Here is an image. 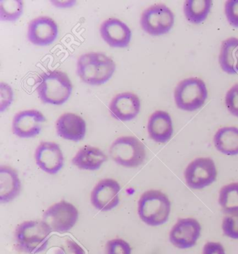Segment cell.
<instances>
[{
    "mask_svg": "<svg viewBox=\"0 0 238 254\" xmlns=\"http://www.w3.org/2000/svg\"><path fill=\"white\" fill-rule=\"evenodd\" d=\"M34 157L37 166L49 174H57L64 166V156L56 142H41Z\"/></svg>",
    "mask_w": 238,
    "mask_h": 254,
    "instance_id": "14",
    "label": "cell"
},
{
    "mask_svg": "<svg viewBox=\"0 0 238 254\" xmlns=\"http://www.w3.org/2000/svg\"><path fill=\"white\" fill-rule=\"evenodd\" d=\"M222 230L226 236L231 239L238 240V213L224 217Z\"/></svg>",
    "mask_w": 238,
    "mask_h": 254,
    "instance_id": "26",
    "label": "cell"
},
{
    "mask_svg": "<svg viewBox=\"0 0 238 254\" xmlns=\"http://www.w3.org/2000/svg\"><path fill=\"white\" fill-rule=\"evenodd\" d=\"M225 104L229 113L238 118V84L234 85L228 91L226 94Z\"/></svg>",
    "mask_w": 238,
    "mask_h": 254,
    "instance_id": "28",
    "label": "cell"
},
{
    "mask_svg": "<svg viewBox=\"0 0 238 254\" xmlns=\"http://www.w3.org/2000/svg\"><path fill=\"white\" fill-rule=\"evenodd\" d=\"M56 131L58 135L65 140L80 141L86 133V123L81 117L74 113H64L58 118Z\"/></svg>",
    "mask_w": 238,
    "mask_h": 254,
    "instance_id": "17",
    "label": "cell"
},
{
    "mask_svg": "<svg viewBox=\"0 0 238 254\" xmlns=\"http://www.w3.org/2000/svg\"><path fill=\"white\" fill-rule=\"evenodd\" d=\"M217 171L211 158H197L191 161L184 171L187 186L193 190H202L217 180Z\"/></svg>",
    "mask_w": 238,
    "mask_h": 254,
    "instance_id": "9",
    "label": "cell"
},
{
    "mask_svg": "<svg viewBox=\"0 0 238 254\" xmlns=\"http://www.w3.org/2000/svg\"><path fill=\"white\" fill-rule=\"evenodd\" d=\"M148 131L154 141L159 143L169 141L174 133V126L170 115L162 111L152 113L148 120Z\"/></svg>",
    "mask_w": 238,
    "mask_h": 254,
    "instance_id": "18",
    "label": "cell"
},
{
    "mask_svg": "<svg viewBox=\"0 0 238 254\" xmlns=\"http://www.w3.org/2000/svg\"><path fill=\"white\" fill-rule=\"evenodd\" d=\"M100 34L106 44L115 49H124L131 40L129 26L117 18H109L103 22Z\"/></svg>",
    "mask_w": 238,
    "mask_h": 254,
    "instance_id": "15",
    "label": "cell"
},
{
    "mask_svg": "<svg viewBox=\"0 0 238 254\" xmlns=\"http://www.w3.org/2000/svg\"><path fill=\"white\" fill-rule=\"evenodd\" d=\"M51 232L43 221H25L15 230L17 246L25 253H40L47 247Z\"/></svg>",
    "mask_w": 238,
    "mask_h": 254,
    "instance_id": "4",
    "label": "cell"
},
{
    "mask_svg": "<svg viewBox=\"0 0 238 254\" xmlns=\"http://www.w3.org/2000/svg\"><path fill=\"white\" fill-rule=\"evenodd\" d=\"M140 111V101L136 94L123 92L116 95L109 106L111 116L121 122L131 121Z\"/></svg>",
    "mask_w": 238,
    "mask_h": 254,
    "instance_id": "16",
    "label": "cell"
},
{
    "mask_svg": "<svg viewBox=\"0 0 238 254\" xmlns=\"http://www.w3.org/2000/svg\"><path fill=\"white\" fill-rule=\"evenodd\" d=\"M219 64L229 75L238 73V39L229 38L222 42L219 55Z\"/></svg>",
    "mask_w": 238,
    "mask_h": 254,
    "instance_id": "22",
    "label": "cell"
},
{
    "mask_svg": "<svg viewBox=\"0 0 238 254\" xmlns=\"http://www.w3.org/2000/svg\"><path fill=\"white\" fill-rule=\"evenodd\" d=\"M116 69L114 60L102 53H85L78 58L77 74L90 85H101L112 78Z\"/></svg>",
    "mask_w": 238,
    "mask_h": 254,
    "instance_id": "1",
    "label": "cell"
},
{
    "mask_svg": "<svg viewBox=\"0 0 238 254\" xmlns=\"http://www.w3.org/2000/svg\"><path fill=\"white\" fill-rule=\"evenodd\" d=\"M225 14L231 26L238 28V0H229L226 2Z\"/></svg>",
    "mask_w": 238,
    "mask_h": 254,
    "instance_id": "30",
    "label": "cell"
},
{
    "mask_svg": "<svg viewBox=\"0 0 238 254\" xmlns=\"http://www.w3.org/2000/svg\"><path fill=\"white\" fill-rule=\"evenodd\" d=\"M0 111L2 113L12 104L13 101V92L9 85L1 82L0 83Z\"/></svg>",
    "mask_w": 238,
    "mask_h": 254,
    "instance_id": "29",
    "label": "cell"
},
{
    "mask_svg": "<svg viewBox=\"0 0 238 254\" xmlns=\"http://www.w3.org/2000/svg\"><path fill=\"white\" fill-rule=\"evenodd\" d=\"M105 254H131V249L124 240L114 239L106 244Z\"/></svg>",
    "mask_w": 238,
    "mask_h": 254,
    "instance_id": "27",
    "label": "cell"
},
{
    "mask_svg": "<svg viewBox=\"0 0 238 254\" xmlns=\"http://www.w3.org/2000/svg\"><path fill=\"white\" fill-rule=\"evenodd\" d=\"M109 154L115 162L128 168L138 167L146 157L145 146L134 136L116 139L110 147Z\"/></svg>",
    "mask_w": 238,
    "mask_h": 254,
    "instance_id": "6",
    "label": "cell"
},
{
    "mask_svg": "<svg viewBox=\"0 0 238 254\" xmlns=\"http://www.w3.org/2000/svg\"><path fill=\"white\" fill-rule=\"evenodd\" d=\"M219 203L225 213H238V183L228 184L221 189Z\"/></svg>",
    "mask_w": 238,
    "mask_h": 254,
    "instance_id": "24",
    "label": "cell"
},
{
    "mask_svg": "<svg viewBox=\"0 0 238 254\" xmlns=\"http://www.w3.org/2000/svg\"><path fill=\"white\" fill-rule=\"evenodd\" d=\"M58 37L57 23L51 18L41 16L30 22L27 29V38L31 44L47 46L53 44Z\"/></svg>",
    "mask_w": 238,
    "mask_h": 254,
    "instance_id": "13",
    "label": "cell"
},
{
    "mask_svg": "<svg viewBox=\"0 0 238 254\" xmlns=\"http://www.w3.org/2000/svg\"><path fill=\"white\" fill-rule=\"evenodd\" d=\"M23 12V1L21 0L0 1V18L2 21H15L21 16Z\"/></svg>",
    "mask_w": 238,
    "mask_h": 254,
    "instance_id": "25",
    "label": "cell"
},
{
    "mask_svg": "<svg viewBox=\"0 0 238 254\" xmlns=\"http://www.w3.org/2000/svg\"><path fill=\"white\" fill-rule=\"evenodd\" d=\"M174 23V13L164 4H155L147 8L140 18L142 29L153 37L169 33Z\"/></svg>",
    "mask_w": 238,
    "mask_h": 254,
    "instance_id": "7",
    "label": "cell"
},
{
    "mask_svg": "<svg viewBox=\"0 0 238 254\" xmlns=\"http://www.w3.org/2000/svg\"><path fill=\"white\" fill-rule=\"evenodd\" d=\"M78 219V211L69 202L61 201L50 207L43 215V221L52 232L66 233L69 231Z\"/></svg>",
    "mask_w": 238,
    "mask_h": 254,
    "instance_id": "8",
    "label": "cell"
},
{
    "mask_svg": "<svg viewBox=\"0 0 238 254\" xmlns=\"http://www.w3.org/2000/svg\"><path fill=\"white\" fill-rule=\"evenodd\" d=\"M214 145L219 152L225 155H238V128L225 127L219 128L214 136Z\"/></svg>",
    "mask_w": 238,
    "mask_h": 254,
    "instance_id": "21",
    "label": "cell"
},
{
    "mask_svg": "<svg viewBox=\"0 0 238 254\" xmlns=\"http://www.w3.org/2000/svg\"><path fill=\"white\" fill-rule=\"evenodd\" d=\"M203 254H226V252L222 244L210 242L204 245Z\"/></svg>",
    "mask_w": 238,
    "mask_h": 254,
    "instance_id": "32",
    "label": "cell"
},
{
    "mask_svg": "<svg viewBox=\"0 0 238 254\" xmlns=\"http://www.w3.org/2000/svg\"><path fill=\"white\" fill-rule=\"evenodd\" d=\"M45 122V116L38 110L20 111L13 118L12 130L19 138H34L41 133L43 124Z\"/></svg>",
    "mask_w": 238,
    "mask_h": 254,
    "instance_id": "11",
    "label": "cell"
},
{
    "mask_svg": "<svg viewBox=\"0 0 238 254\" xmlns=\"http://www.w3.org/2000/svg\"><path fill=\"white\" fill-rule=\"evenodd\" d=\"M54 254H85L83 249L71 240H66L55 251Z\"/></svg>",
    "mask_w": 238,
    "mask_h": 254,
    "instance_id": "31",
    "label": "cell"
},
{
    "mask_svg": "<svg viewBox=\"0 0 238 254\" xmlns=\"http://www.w3.org/2000/svg\"><path fill=\"white\" fill-rule=\"evenodd\" d=\"M53 5L60 8H71L76 4V1H51Z\"/></svg>",
    "mask_w": 238,
    "mask_h": 254,
    "instance_id": "33",
    "label": "cell"
},
{
    "mask_svg": "<svg viewBox=\"0 0 238 254\" xmlns=\"http://www.w3.org/2000/svg\"><path fill=\"white\" fill-rule=\"evenodd\" d=\"M201 233L200 223L193 218H182L171 229L169 240L174 246L181 250L196 245Z\"/></svg>",
    "mask_w": 238,
    "mask_h": 254,
    "instance_id": "10",
    "label": "cell"
},
{
    "mask_svg": "<svg viewBox=\"0 0 238 254\" xmlns=\"http://www.w3.org/2000/svg\"><path fill=\"white\" fill-rule=\"evenodd\" d=\"M21 183L18 173L8 166L0 167V201L8 203L19 195Z\"/></svg>",
    "mask_w": 238,
    "mask_h": 254,
    "instance_id": "19",
    "label": "cell"
},
{
    "mask_svg": "<svg viewBox=\"0 0 238 254\" xmlns=\"http://www.w3.org/2000/svg\"><path fill=\"white\" fill-rule=\"evenodd\" d=\"M208 95V89L203 80L186 78L179 82L175 89V103L178 109L192 112L204 105Z\"/></svg>",
    "mask_w": 238,
    "mask_h": 254,
    "instance_id": "5",
    "label": "cell"
},
{
    "mask_svg": "<svg viewBox=\"0 0 238 254\" xmlns=\"http://www.w3.org/2000/svg\"><path fill=\"white\" fill-rule=\"evenodd\" d=\"M37 91L39 99L44 104L60 106L71 97L73 85L66 73L54 70L41 75Z\"/></svg>",
    "mask_w": 238,
    "mask_h": 254,
    "instance_id": "2",
    "label": "cell"
},
{
    "mask_svg": "<svg viewBox=\"0 0 238 254\" xmlns=\"http://www.w3.org/2000/svg\"><path fill=\"white\" fill-rule=\"evenodd\" d=\"M120 186L113 179L101 180L91 193V202L96 209L106 212L117 207L119 202Z\"/></svg>",
    "mask_w": 238,
    "mask_h": 254,
    "instance_id": "12",
    "label": "cell"
},
{
    "mask_svg": "<svg viewBox=\"0 0 238 254\" xmlns=\"http://www.w3.org/2000/svg\"><path fill=\"white\" fill-rule=\"evenodd\" d=\"M211 0H187L184 4V13L189 23L200 24L208 18L211 10Z\"/></svg>",
    "mask_w": 238,
    "mask_h": 254,
    "instance_id": "23",
    "label": "cell"
},
{
    "mask_svg": "<svg viewBox=\"0 0 238 254\" xmlns=\"http://www.w3.org/2000/svg\"><path fill=\"white\" fill-rule=\"evenodd\" d=\"M106 161L107 157L100 149L85 145L77 152L72 159V164L80 170L96 171Z\"/></svg>",
    "mask_w": 238,
    "mask_h": 254,
    "instance_id": "20",
    "label": "cell"
},
{
    "mask_svg": "<svg viewBox=\"0 0 238 254\" xmlns=\"http://www.w3.org/2000/svg\"><path fill=\"white\" fill-rule=\"evenodd\" d=\"M171 207L167 195L161 190H149L141 195L138 201V215L148 226H161L169 219Z\"/></svg>",
    "mask_w": 238,
    "mask_h": 254,
    "instance_id": "3",
    "label": "cell"
}]
</instances>
